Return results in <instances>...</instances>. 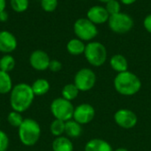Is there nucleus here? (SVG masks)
<instances>
[{
	"mask_svg": "<svg viewBox=\"0 0 151 151\" xmlns=\"http://www.w3.org/2000/svg\"><path fill=\"white\" fill-rule=\"evenodd\" d=\"M35 94L31 85L26 83L15 85L10 93V105L12 110L22 113L27 110L32 105Z\"/></svg>",
	"mask_w": 151,
	"mask_h": 151,
	"instance_id": "obj_1",
	"label": "nucleus"
},
{
	"mask_svg": "<svg viewBox=\"0 0 151 151\" xmlns=\"http://www.w3.org/2000/svg\"><path fill=\"white\" fill-rule=\"evenodd\" d=\"M113 85L115 90L124 96H133L142 88L141 79L129 70L118 73L114 78Z\"/></svg>",
	"mask_w": 151,
	"mask_h": 151,
	"instance_id": "obj_2",
	"label": "nucleus"
},
{
	"mask_svg": "<svg viewBox=\"0 0 151 151\" xmlns=\"http://www.w3.org/2000/svg\"><path fill=\"white\" fill-rule=\"evenodd\" d=\"M40 125L32 118H25L18 128V134L20 142L27 147L34 146L37 143L41 136Z\"/></svg>",
	"mask_w": 151,
	"mask_h": 151,
	"instance_id": "obj_3",
	"label": "nucleus"
},
{
	"mask_svg": "<svg viewBox=\"0 0 151 151\" xmlns=\"http://www.w3.org/2000/svg\"><path fill=\"white\" fill-rule=\"evenodd\" d=\"M84 55L90 65L101 67L107 60V50L100 42H89L86 44Z\"/></svg>",
	"mask_w": 151,
	"mask_h": 151,
	"instance_id": "obj_4",
	"label": "nucleus"
},
{
	"mask_svg": "<svg viewBox=\"0 0 151 151\" xmlns=\"http://www.w3.org/2000/svg\"><path fill=\"white\" fill-rule=\"evenodd\" d=\"M50 111L55 119L66 122L73 119L74 107L72 101L60 97L52 101L50 104Z\"/></svg>",
	"mask_w": 151,
	"mask_h": 151,
	"instance_id": "obj_5",
	"label": "nucleus"
},
{
	"mask_svg": "<svg viewBox=\"0 0 151 151\" xmlns=\"http://www.w3.org/2000/svg\"><path fill=\"white\" fill-rule=\"evenodd\" d=\"M73 31L77 38L81 41H91L98 34L96 26L88 18L78 19L73 25Z\"/></svg>",
	"mask_w": 151,
	"mask_h": 151,
	"instance_id": "obj_6",
	"label": "nucleus"
},
{
	"mask_svg": "<svg viewBox=\"0 0 151 151\" xmlns=\"http://www.w3.org/2000/svg\"><path fill=\"white\" fill-rule=\"evenodd\" d=\"M108 22L110 28L117 34H126L134 27V20L132 17L122 12L110 16Z\"/></svg>",
	"mask_w": 151,
	"mask_h": 151,
	"instance_id": "obj_7",
	"label": "nucleus"
},
{
	"mask_svg": "<svg viewBox=\"0 0 151 151\" xmlns=\"http://www.w3.org/2000/svg\"><path fill=\"white\" fill-rule=\"evenodd\" d=\"M96 82L95 72L88 68H83L77 71L74 76L73 84L77 86L80 92H87L91 90Z\"/></svg>",
	"mask_w": 151,
	"mask_h": 151,
	"instance_id": "obj_8",
	"label": "nucleus"
},
{
	"mask_svg": "<svg viewBox=\"0 0 151 151\" xmlns=\"http://www.w3.org/2000/svg\"><path fill=\"white\" fill-rule=\"evenodd\" d=\"M114 121L123 129H132L137 125L138 117L134 111L127 109H121L114 114Z\"/></svg>",
	"mask_w": 151,
	"mask_h": 151,
	"instance_id": "obj_9",
	"label": "nucleus"
},
{
	"mask_svg": "<svg viewBox=\"0 0 151 151\" xmlns=\"http://www.w3.org/2000/svg\"><path fill=\"white\" fill-rule=\"evenodd\" d=\"M95 116L96 110L94 107L88 103H82L74 108L73 119L82 125L89 124L95 118Z\"/></svg>",
	"mask_w": 151,
	"mask_h": 151,
	"instance_id": "obj_10",
	"label": "nucleus"
},
{
	"mask_svg": "<svg viewBox=\"0 0 151 151\" xmlns=\"http://www.w3.org/2000/svg\"><path fill=\"white\" fill-rule=\"evenodd\" d=\"M50 59L49 54L42 50L34 51L29 57V63L31 67L38 71H43L49 69Z\"/></svg>",
	"mask_w": 151,
	"mask_h": 151,
	"instance_id": "obj_11",
	"label": "nucleus"
},
{
	"mask_svg": "<svg viewBox=\"0 0 151 151\" xmlns=\"http://www.w3.org/2000/svg\"><path fill=\"white\" fill-rule=\"evenodd\" d=\"M17 39L7 30L0 31V52L5 54L12 53L17 48Z\"/></svg>",
	"mask_w": 151,
	"mask_h": 151,
	"instance_id": "obj_12",
	"label": "nucleus"
},
{
	"mask_svg": "<svg viewBox=\"0 0 151 151\" xmlns=\"http://www.w3.org/2000/svg\"><path fill=\"white\" fill-rule=\"evenodd\" d=\"M88 19L93 22L95 25L96 24H103L109 20L110 14L106 11L105 7L96 5L89 8V10L87 12Z\"/></svg>",
	"mask_w": 151,
	"mask_h": 151,
	"instance_id": "obj_13",
	"label": "nucleus"
},
{
	"mask_svg": "<svg viewBox=\"0 0 151 151\" xmlns=\"http://www.w3.org/2000/svg\"><path fill=\"white\" fill-rule=\"evenodd\" d=\"M84 151H113V150L108 142L102 139H92L86 143Z\"/></svg>",
	"mask_w": 151,
	"mask_h": 151,
	"instance_id": "obj_14",
	"label": "nucleus"
},
{
	"mask_svg": "<svg viewBox=\"0 0 151 151\" xmlns=\"http://www.w3.org/2000/svg\"><path fill=\"white\" fill-rule=\"evenodd\" d=\"M110 64L111 69L118 73H122L128 70V61L122 54L113 55L110 60Z\"/></svg>",
	"mask_w": 151,
	"mask_h": 151,
	"instance_id": "obj_15",
	"label": "nucleus"
},
{
	"mask_svg": "<svg viewBox=\"0 0 151 151\" xmlns=\"http://www.w3.org/2000/svg\"><path fill=\"white\" fill-rule=\"evenodd\" d=\"M53 151H73V144L68 137H56L52 142Z\"/></svg>",
	"mask_w": 151,
	"mask_h": 151,
	"instance_id": "obj_16",
	"label": "nucleus"
},
{
	"mask_svg": "<svg viewBox=\"0 0 151 151\" xmlns=\"http://www.w3.org/2000/svg\"><path fill=\"white\" fill-rule=\"evenodd\" d=\"M31 88L35 96H42L50 91V85L47 79L38 78L32 84Z\"/></svg>",
	"mask_w": 151,
	"mask_h": 151,
	"instance_id": "obj_17",
	"label": "nucleus"
},
{
	"mask_svg": "<svg viewBox=\"0 0 151 151\" xmlns=\"http://www.w3.org/2000/svg\"><path fill=\"white\" fill-rule=\"evenodd\" d=\"M82 133L81 125L77 123L75 120L71 119L65 123V133L68 138H78Z\"/></svg>",
	"mask_w": 151,
	"mask_h": 151,
	"instance_id": "obj_18",
	"label": "nucleus"
},
{
	"mask_svg": "<svg viewBox=\"0 0 151 151\" xmlns=\"http://www.w3.org/2000/svg\"><path fill=\"white\" fill-rule=\"evenodd\" d=\"M85 48L86 44L79 38H73L66 44V50L72 55H81L84 53Z\"/></svg>",
	"mask_w": 151,
	"mask_h": 151,
	"instance_id": "obj_19",
	"label": "nucleus"
},
{
	"mask_svg": "<svg viewBox=\"0 0 151 151\" xmlns=\"http://www.w3.org/2000/svg\"><path fill=\"white\" fill-rule=\"evenodd\" d=\"M12 87V80L10 74L0 70V94L10 93Z\"/></svg>",
	"mask_w": 151,
	"mask_h": 151,
	"instance_id": "obj_20",
	"label": "nucleus"
},
{
	"mask_svg": "<svg viewBox=\"0 0 151 151\" xmlns=\"http://www.w3.org/2000/svg\"><path fill=\"white\" fill-rule=\"evenodd\" d=\"M79 89L74 84H67L62 89V98L72 101L79 95Z\"/></svg>",
	"mask_w": 151,
	"mask_h": 151,
	"instance_id": "obj_21",
	"label": "nucleus"
},
{
	"mask_svg": "<svg viewBox=\"0 0 151 151\" xmlns=\"http://www.w3.org/2000/svg\"><path fill=\"white\" fill-rule=\"evenodd\" d=\"M15 67V60L11 54H4L0 59V70L4 72H11Z\"/></svg>",
	"mask_w": 151,
	"mask_h": 151,
	"instance_id": "obj_22",
	"label": "nucleus"
},
{
	"mask_svg": "<svg viewBox=\"0 0 151 151\" xmlns=\"http://www.w3.org/2000/svg\"><path fill=\"white\" fill-rule=\"evenodd\" d=\"M65 122H64V121H61L58 119H54L50 126L51 134L54 135L55 137L62 136L65 133Z\"/></svg>",
	"mask_w": 151,
	"mask_h": 151,
	"instance_id": "obj_23",
	"label": "nucleus"
},
{
	"mask_svg": "<svg viewBox=\"0 0 151 151\" xmlns=\"http://www.w3.org/2000/svg\"><path fill=\"white\" fill-rule=\"evenodd\" d=\"M23 120H24V118L22 117L21 113L17 112V111H14V110L11 111L8 114V116H7V121H8V123L12 126H13V127L19 128L20 126V125L22 124Z\"/></svg>",
	"mask_w": 151,
	"mask_h": 151,
	"instance_id": "obj_24",
	"label": "nucleus"
},
{
	"mask_svg": "<svg viewBox=\"0 0 151 151\" xmlns=\"http://www.w3.org/2000/svg\"><path fill=\"white\" fill-rule=\"evenodd\" d=\"M12 9L16 12H23L28 8V0H10Z\"/></svg>",
	"mask_w": 151,
	"mask_h": 151,
	"instance_id": "obj_25",
	"label": "nucleus"
},
{
	"mask_svg": "<svg viewBox=\"0 0 151 151\" xmlns=\"http://www.w3.org/2000/svg\"><path fill=\"white\" fill-rule=\"evenodd\" d=\"M105 9L110 14V16L117 14L120 12V4L117 0H111L108 3H106Z\"/></svg>",
	"mask_w": 151,
	"mask_h": 151,
	"instance_id": "obj_26",
	"label": "nucleus"
},
{
	"mask_svg": "<svg viewBox=\"0 0 151 151\" xmlns=\"http://www.w3.org/2000/svg\"><path fill=\"white\" fill-rule=\"evenodd\" d=\"M41 6L45 12H51L56 10L58 0H41Z\"/></svg>",
	"mask_w": 151,
	"mask_h": 151,
	"instance_id": "obj_27",
	"label": "nucleus"
},
{
	"mask_svg": "<svg viewBox=\"0 0 151 151\" xmlns=\"http://www.w3.org/2000/svg\"><path fill=\"white\" fill-rule=\"evenodd\" d=\"M9 147L8 135L2 130H0V151H6Z\"/></svg>",
	"mask_w": 151,
	"mask_h": 151,
	"instance_id": "obj_28",
	"label": "nucleus"
},
{
	"mask_svg": "<svg viewBox=\"0 0 151 151\" xmlns=\"http://www.w3.org/2000/svg\"><path fill=\"white\" fill-rule=\"evenodd\" d=\"M49 69L52 72H58L62 69V63L58 60H50Z\"/></svg>",
	"mask_w": 151,
	"mask_h": 151,
	"instance_id": "obj_29",
	"label": "nucleus"
},
{
	"mask_svg": "<svg viewBox=\"0 0 151 151\" xmlns=\"http://www.w3.org/2000/svg\"><path fill=\"white\" fill-rule=\"evenodd\" d=\"M143 26L145 28V29L151 34V14L148 15L143 21Z\"/></svg>",
	"mask_w": 151,
	"mask_h": 151,
	"instance_id": "obj_30",
	"label": "nucleus"
},
{
	"mask_svg": "<svg viewBox=\"0 0 151 151\" xmlns=\"http://www.w3.org/2000/svg\"><path fill=\"white\" fill-rule=\"evenodd\" d=\"M7 20H8V13L4 10V11L0 12V21L4 22V21H6Z\"/></svg>",
	"mask_w": 151,
	"mask_h": 151,
	"instance_id": "obj_31",
	"label": "nucleus"
},
{
	"mask_svg": "<svg viewBox=\"0 0 151 151\" xmlns=\"http://www.w3.org/2000/svg\"><path fill=\"white\" fill-rule=\"evenodd\" d=\"M137 0H120V2L123 4H126V5H130V4H133L134 3H135Z\"/></svg>",
	"mask_w": 151,
	"mask_h": 151,
	"instance_id": "obj_32",
	"label": "nucleus"
},
{
	"mask_svg": "<svg viewBox=\"0 0 151 151\" xmlns=\"http://www.w3.org/2000/svg\"><path fill=\"white\" fill-rule=\"evenodd\" d=\"M6 7V1L5 0H0V12L4 11Z\"/></svg>",
	"mask_w": 151,
	"mask_h": 151,
	"instance_id": "obj_33",
	"label": "nucleus"
},
{
	"mask_svg": "<svg viewBox=\"0 0 151 151\" xmlns=\"http://www.w3.org/2000/svg\"><path fill=\"white\" fill-rule=\"evenodd\" d=\"M113 151H129L128 150H127V149H125V148H119V149H117V150H115Z\"/></svg>",
	"mask_w": 151,
	"mask_h": 151,
	"instance_id": "obj_34",
	"label": "nucleus"
},
{
	"mask_svg": "<svg viewBox=\"0 0 151 151\" xmlns=\"http://www.w3.org/2000/svg\"><path fill=\"white\" fill-rule=\"evenodd\" d=\"M99 1H100V2H103V3H105V4H106V3H108L109 1H111V0H99Z\"/></svg>",
	"mask_w": 151,
	"mask_h": 151,
	"instance_id": "obj_35",
	"label": "nucleus"
}]
</instances>
